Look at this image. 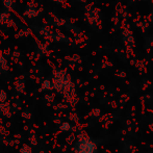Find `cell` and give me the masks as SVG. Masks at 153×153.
I'll return each instance as SVG.
<instances>
[{
  "mask_svg": "<svg viewBox=\"0 0 153 153\" xmlns=\"http://www.w3.org/2000/svg\"><path fill=\"white\" fill-rule=\"evenodd\" d=\"M149 128L151 129V131L153 132V123H152V124H150V125H149Z\"/></svg>",
  "mask_w": 153,
  "mask_h": 153,
  "instance_id": "3",
  "label": "cell"
},
{
  "mask_svg": "<svg viewBox=\"0 0 153 153\" xmlns=\"http://www.w3.org/2000/svg\"><path fill=\"white\" fill-rule=\"evenodd\" d=\"M61 129L62 131H69V130H71V125L69 124V123H64L61 126Z\"/></svg>",
  "mask_w": 153,
  "mask_h": 153,
  "instance_id": "2",
  "label": "cell"
},
{
  "mask_svg": "<svg viewBox=\"0 0 153 153\" xmlns=\"http://www.w3.org/2000/svg\"><path fill=\"white\" fill-rule=\"evenodd\" d=\"M75 151L77 153H95L97 151V146L90 137H85L83 139L79 137Z\"/></svg>",
  "mask_w": 153,
  "mask_h": 153,
  "instance_id": "1",
  "label": "cell"
}]
</instances>
